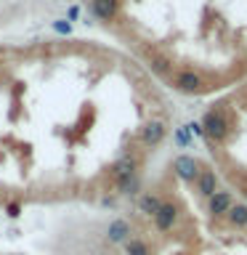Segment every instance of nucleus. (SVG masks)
Instances as JSON below:
<instances>
[{"label":"nucleus","instance_id":"nucleus-1","mask_svg":"<svg viewBox=\"0 0 247 255\" xmlns=\"http://www.w3.org/2000/svg\"><path fill=\"white\" fill-rule=\"evenodd\" d=\"M202 128H205V133L210 135V138L215 141H223L226 138V133H229V125H226V117L221 115V112H207V115L202 117Z\"/></svg>","mask_w":247,"mask_h":255},{"label":"nucleus","instance_id":"nucleus-2","mask_svg":"<svg viewBox=\"0 0 247 255\" xmlns=\"http://www.w3.org/2000/svg\"><path fill=\"white\" fill-rule=\"evenodd\" d=\"M178 205L173 202V199H167V202H162V207H159V213L154 215V226L159 231H170L175 226V221H178Z\"/></svg>","mask_w":247,"mask_h":255},{"label":"nucleus","instance_id":"nucleus-3","mask_svg":"<svg viewBox=\"0 0 247 255\" xmlns=\"http://www.w3.org/2000/svg\"><path fill=\"white\" fill-rule=\"evenodd\" d=\"M205 88V80L202 75H197V72H191V69H183L178 77H175V91H181V93H199Z\"/></svg>","mask_w":247,"mask_h":255},{"label":"nucleus","instance_id":"nucleus-4","mask_svg":"<svg viewBox=\"0 0 247 255\" xmlns=\"http://www.w3.org/2000/svg\"><path fill=\"white\" fill-rule=\"evenodd\" d=\"M135 170H138V159H135L133 151H125V154L115 162V175H117L120 183L127 181V178H133V175H138Z\"/></svg>","mask_w":247,"mask_h":255},{"label":"nucleus","instance_id":"nucleus-5","mask_svg":"<svg viewBox=\"0 0 247 255\" xmlns=\"http://www.w3.org/2000/svg\"><path fill=\"white\" fill-rule=\"evenodd\" d=\"M130 223L123 221V218H117V221H112L109 223V229H107V239L112 245H125L127 239H130Z\"/></svg>","mask_w":247,"mask_h":255},{"label":"nucleus","instance_id":"nucleus-6","mask_svg":"<svg viewBox=\"0 0 247 255\" xmlns=\"http://www.w3.org/2000/svg\"><path fill=\"white\" fill-rule=\"evenodd\" d=\"M162 138H165V123H159V120H151L141 128V143H146V146H157Z\"/></svg>","mask_w":247,"mask_h":255},{"label":"nucleus","instance_id":"nucleus-7","mask_svg":"<svg viewBox=\"0 0 247 255\" xmlns=\"http://www.w3.org/2000/svg\"><path fill=\"white\" fill-rule=\"evenodd\" d=\"M231 191H215L210 197V205H207V213L213 215V218H221V215H226L231 210Z\"/></svg>","mask_w":247,"mask_h":255},{"label":"nucleus","instance_id":"nucleus-8","mask_svg":"<svg viewBox=\"0 0 247 255\" xmlns=\"http://www.w3.org/2000/svg\"><path fill=\"white\" fill-rule=\"evenodd\" d=\"M173 167H175V173H178L183 181H197L199 178V165H197V159L189 157V154H181L178 159H175Z\"/></svg>","mask_w":247,"mask_h":255},{"label":"nucleus","instance_id":"nucleus-9","mask_svg":"<svg viewBox=\"0 0 247 255\" xmlns=\"http://www.w3.org/2000/svg\"><path fill=\"white\" fill-rule=\"evenodd\" d=\"M117 5H120V0H93L91 3L93 16H99V19H115Z\"/></svg>","mask_w":247,"mask_h":255},{"label":"nucleus","instance_id":"nucleus-10","mask_svg":"<svg viewBox=\"0 0 247 255\" xmlns=\"http://www.w3.org/2000/svg\"><path fill=\"white\" fill-rule=\"evenodd\" d=\"M159 207H162V199H159L157 194H141L138 197V210L143 213V215H154L159 213Z\"/></svg>","mask_w":247,"mask_h":255},{"label":"nucleus","instance_id":"nucleus-11","mask_svg":"<svg viewBox=\"0 0 247 255\" xmlns=\"http://www.w3.org/2000/svg\"><path fill=\"white\" fill-rule=\"evenodd\" d=\"M226 218L234 229H247V205H231Z\"/></svg>","mask_w":247,"mask_h":255},{"label":"nucleus","instance_id":"nucleus-12","mask_svg":"<svg viewBox=\"0 0 247 255\" xmlns=\"http://www.w3.org/2000/svg\"><path fill=\"white\" fill-rule=\"evenodd\" d=\"M199 191H202L205 197L215 194V173L213 170H205L202 175H199Z\"/></svg>","mask_w":247,"mask_h":255},{"label":"nucleus","instance_id":"nucleus-13","mask_svg":"<svg viewBox=\"0 0 247 255\" xmlns=\"http://www.w3.org/2000/svg\"><path fill=\"white\" fill-rule=\"evenodd\" d=\"M138 189H141V178H138V175H133V178H127V181L120 183V194H123V197L138 194Z\"/></svg>","mask_w":247,"mask_h":255},{"label":"nucleus","instance_id":"nucleus-14","mask_svg":"<svg viewBox=\"0 0 247 255\" xmlns=\"http://www.w3.org/2000/svg\"><path fill=\"white\" fill-rule=\"evenodd\" d=\"M189 141H191L189 128H178V130H175V143H178V146H189Z\"/></svg>","mask_w":247,"mask_h":255},{"label":"nucleus","instance_id":"nucleus-15","mask_svg":"<svg viewBox=\"0 0 247 255\" xmlns=\"http://www.w3.org/2000/svg\"><path fill=\"white\" fill-rule=\"evenodd\" d=\"M53 29L59 32V35H69V32H72V21L69 19H59V21H53Z\"/></svg>","mask_w":247,"mask_h":255},{"label":"nucleus","instance_id":"nucleus-16","mask_svg":"<svg viewBox=\"0 0 247 255\" xmlns=\"http://www.w3.org/2000/svg\"><path fill=\"white\" fill-rule=\"evenodd\" d=\"M151 69H154L157 75H165V72L170 69V64H165L162 59H154V61H151Z\"/></svg>","mask_w":247,"mask_h":255},{"label":"nucleus","instance_id":"nucleus-17","mask_svg":"<svg viewBox=\"0 0 247 255\" xmlns=\"http://www.w3.org/2000/svg\"><path fill=\"white\" fill-rule=\"evenodd\" d=\"M21 213V207L16 205V202H11V205H5V215H11V218H16V215Z\"/></svg>","mask_w":247,"mask_h":255},{"label":"nucleus","instance_id":"nucleus-18","mask_svg":"<svg viewBox=\"0 0 247 255\" xmlns=\"http://www.w3.org/2000/svg\"><path fill=\"white\" fill-rule=\"evenodd\" d=\"M186 128H189V130L194 133V135H205V128H202V123H189Z\"/></svg>","mask_w":247,"mask_h":255},{"label":"nucleus","instance_id":"nucleus-19","mask_svg":"<svg viewBox=\"0 0 247 255\" xmlns=\"http://www.w3.org/2000/svg\"><path fill=\"white\" fill-rule=\"evenodd\" d=\"M80 19V5H72L69 8V21H77Z\"/></svg>","mask_w":247,"mask_h":255},{"label":"nucleus","instance_id":"nucleus-20","mask_svg":"<svg viewBox=\"0 0 247 255\" xmlns=\"http://www.w3.org/2000/svg\"><path fill=\"white\" fill-rule=\"evenodd\" d=\"M245 197H247V183H245Z\"/></svg>","mask_w":247,"mask_h":255}]
</instances>
